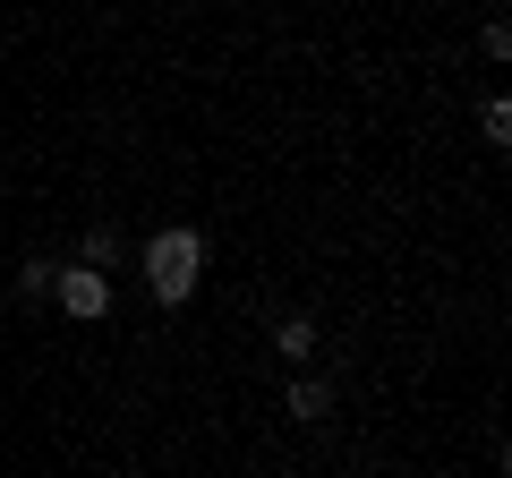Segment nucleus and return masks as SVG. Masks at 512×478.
I'll return each mask as SVG.
<instances>
[{
  "instance_id": "obj_1",
  "label": "nucleus",
  "mask_w": 512,
  "mask_h": 478,
  "mask_svg": "<svg viewBox=\"0 0 512 478\" xmlns=\"http://www.w3.org/2000/svg\"><path fill=\"white\" fill-rule=\"evenodd\" d=\"M197 282H205V239L188 231V222L154 231V239H146V291H154V308H188Z\"/></svg>"
},
{
  "instance_id": "obj_2",
  "label": "nucleus",
  "mask_w": 512,
  "mask_h": 478,
  "mask_svg": "<svg viewBox=\"0 0 512 478\" xmlns=\"http://www.w3.org/2000/svg\"><path fill=\"white\" fill-rule=\"evenodd\" d=\"M52 299H60V316H77V325H94V316L111 308V282L94 274V265H60V282H52Z\"/></svg>"
},
{
  "instance_id": "obj_3",
  "label": "nucleus",
  "mask_w": 512,
  "mask_h": 478,
  "mask_svg": "<svg viewBox=\"0 0 512 478\" xmlns=\"http://www.w3.org/2000/svg\"><path fill=\"white\" fill-rule=\"evenodd\" d=\"M282 410H291L299 427H316V419L333 410V385H325V376H291V393H282Z\"/></svg>"
},
{
  "instance_id": "obj_4",
  "label": "nucleus",
  "mask_w": 512,
  "mask_h": 478,
  "mask_svg": "<svg viewBox=\"0 0 512 478\" xmlns=\"http://www.w3.org/2000/svg\"><path fill=\"white\" fill-rule=\"evenodd\" d=\"M316 342H325V333H316V316H282V325H274V350L291 359V368H308Z\"/></svg>"
},
{
  "instance_id": "obj_5",
  "label": "nucleus",
  "mask_w": 512,
  "mask_h": 478,
  "mask_svg": "<svg viewBox=\"0 0 512 478\" xmlns=\"http://www.w3.org/2000/svg\"><path fill=\"white\" fill-rule=\"evenodd\" d=\"M52 282H60L52 257H26V265H18V299H52Z\"/></svg>"
},
{
  "instance_id": "obj_6",
  "label": "nucleus",
  "mask_w": 512,
  "mask_h": 478,
  "mask_svg": "<svg viewBox=\"0 0 512 478\" xmlns=\"http://www.w3.org/2000/svg\"><path fill=\"white\" fill-rule=\"evenodd\" d=\"M111 257H120V231H111V222H94V231H86V248H77V265H94V274H103Z\"/></svg>"
},
{
  "instance_id": "obj_7",
  "label": "nucleus",
  "mask_w": 512,
  "mask_h": 478,
  "mask_svg": "<svg viewBox=\"0 0 512 478\" xmlns=\"http://www.w3.org/2000/svg\"><path fill=\"white\" fill-rule=\"evenodd\" d=\"M478 129H487V146H504V137H512V103H504V94L478 103Z\"/></svg>"
}]
</instances>
